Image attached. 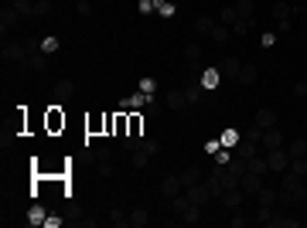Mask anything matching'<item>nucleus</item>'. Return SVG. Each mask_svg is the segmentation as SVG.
I'll list each match as a JSON object with an SVG mask.
<instances>
[{"mask_svg":"<svg viewBox=\"0 0 307 228\" xmlns=\"http://www.w3.org/2000/svg\"><path fill=\"white\" fill-rule=\"evenodd\" d=\"M284 205H300L307 194H304V177H297L294 171H284L280 174V194H276Z\"/></svg>","mask_w":307,"mask_h":228,"instance_id":"1","label":"nucleus"},{"mask_svg":"<svg viewBox=\"0 0 307 228\" xmlns=\"http://www.w3.org/2000/svg\"><path fill=\"white\" fill-rule=\"evenodd\" d=\"M65 123H68V116H65V109H62V103H55V106H48L45 109V133L48 137L65 133Z\"/></svg>","mask_w":307,"mask_h":228,"instance_id":"2","label":"nucleus"},{"mask_svg":"<svg viewBox=\"0 0 307 228\" xmlns=\"http://www.w3.org/2000/svg\"><path fill=\"white\" fill-rule=\"evenodd\" d=\"M222 24H229V27H232V35H246V31L253 27L249 21H242V17L236 14V7H222Z\"/></svg>","mask_w":307,"mask_h":228,"instance_id":"3","label":"nucleus"},{"mask_svg":"<svg viewBox=\"0 0 307 228\" xmlns=\"http://www.w3.org/2000/svg\"><path fill=\"white\" fill-rule=\"evenodd\" d=\"M260 147H263V153H266V150H284V133H280V126H270V129H263Z\"/></svg>","mask_w":307,"mask_h":228,"instance_id":"4","label":"nucleus"},{"mask_svg":"<svg viewBox=\"0 0 307 228\" xmlns=\"http://www.w3.org/2000/svg\"><path fill=\"white\" fill-rule=\"evenodd\" d=\"M266 167L273 174H284L290 167V157H287V150H266Z\"/></svg>","mask_w":307,"mask_h":228,"instance_id":"5","label":"nucleus"},{"mask_svg":"<svg viewBox=\"0 0 307 228\" xmlns=\"http://www.w3.org/2000/svg\"><path fill=\"white\" fill-rule=\"evenodd\" d=\"M86 133H89V137H106V113L86 116Z\"/></svg>","mask_w":307,"mask_h":228,"instance_id":"6","label":"nucleus"},{"mask_svg":"<svg viewBox=\"0 0 307 228\" xmlns=\"http://www.w3.org/2000/svg\"><path fill=\"white\" fill-rule=\"evenodd\" d=\"M239 187L249 194V198H256V191L263 187V177H260V174H253V171H246L242 177H239Z\"/></svg>","mask_w":307,"mask_h":228,"instance_id":"7","label":"nucleus"},{"mask_svg":"<svg viewBox=\"0 0 307 228\" xmlns=\"http://www.w3.org/2000/svg\"><path fill=\"white\" fill-rule=\"evenodd\" d=\"M160 191H164V198H174V194H181L184 191V184H181V177L178 174H171V177H164V184H160Z\"/></svg>","mask_w":307,"mask_h":228,"instance_id":"8","label":"nucleus"},{"mask_svg":"<svg viewBox=\"0 0 307 228\" xmlns=\"http://www.w3.org/2000/svg\"><path fill=\"white\" fill-rule=\"evenodd\" d=\"M236 14L242 17V21H249L253 27H256V7H253V0H239V4H236Z\"/></svg>","mask_w":307,"mask_h":228,"instance_id":"9","label":"nucleus"},{"mask_svg":"<svg viewBox=\"0 0 307 228\" xmlns=\"http://www.w3.org/2000/svg\"><path fill=\"white\" fill-rule=\"evenodd\" d=\"M168 109H188V95H184V89H171L168 92Z\"/></svg>","mask_w":307,"mask_h":228,"instance_id":"10","label":"nucleus"},{"mask_svg":"<svg viewBox=\"0 0 307 228\" xmlns=\"http://www.w3.org/2000/svg\"><path fill=\"white\" fill-rule=\"evenodd\" d=\"M294 14H300V7H290V4H284V0L273 4V17H276V21H290Z\"/></svg>","mask_w":307,"mask_h":228,"instance_id":"11","label":"nucleus"},{"mask_svg":"<svg viewBox=\"0 0 307 228\" xmlns=\"http://www.w3.org/2000/svg\"><path fill=\"white\" fill-rule=\"evenodd\" d=\"M239 69H242V61H239V58H226V61L218 65V72H222L226 79H239Z\"/></svg>","mask_w":307,"mask_h":228,"instance_id":"12","label":"nucleus"},{"mask_svg":"<svg viewBox=\"0 0 307 228\" xmlns=\"http://www.w3.org/2000/svg\"><path fill=\"white\" fill-rule=\"evenodd\" d=\"M126 116H130V133H126V137L144 140V116L140 113H126Z\"/></svg>","mask_w":307,"mask_h":228,"instance_id":"13","label":"nucleus"},{"mask_svg":"<svg viewBox=\"0 0 307 228\" xmlns=\"http://www.w3.org/2000/svg\"><path fill=\"white\" fill-rule=\"evenodd\" d=\"M253 123L260 126V129H270V126H276V113H273V109H260Z\"/></svg>","mask_w":307,"mask_h":228,"instance_id":"14","label":"nucleus"},{"mask_svg":"<svg viewBox=\"0 0 307 228\" xmlns=\"http://www.w3.org/2000/svg\"><path fill=\"white\" fill-rule=\"evenodd\" d=\"M72 95H75V82H58L55 85V99L58 103H68Z\"/></svg>","mask_w":307,"mask_h":228,"instance_id":"15","label":"nucleus"},{"mask_svg":"<svg viewBox=\"0 0 307 228\" xmlns=\"http://www.w3.org/2000/svg\"><path fill=\"white\" fill-rule=\"evenodd\" d=\"M17 21H21V14L14 11V4H11V7H4V11H0V27H4V31H7V27H14Z\"/></svg>","mask_w":307,"mask_h":228,"instance_id":"16","label":"nucleus"},{"mask_svg":"<svg viewBox=\"0 0 307 228\" xmlns=\"http://www.w3.org/2000/svg\"><path fill=\"white\" fill-rule=\"evenodd\" d=\"M184 95H188V106H194L205 95V85L202 82H188V85H184Z\"/></svg>","mask_w":307,"mask_h":228,"instance_id":"17","label":"nucleus"},{"mask_svg":"<svg viewBox=\"0 0 307 228\" xmlns=\"http://www.w3.org/2000/svg\"><path fill=\"white\" fill-rule=\"evenodd\" d=\"M287 157L290 160H297V157H307V140H290V147H287Z\"/></svg>","mask_w":307,"mask_h":228,"instance_id":"18","label":"nucleus"},{"mask_svg":"<svg viewBox=\"0 0 307 228\" xmlns=\"http://www.w3.org/2000/svg\"><path fill=\"white\" fill-rule=\"evenodd\" d=\"M178 177H181V184H184V187H191V184L205 181V177H202V171H198V167H184V171L178 174Z\"/></svg>","mask_w":307,"mask_h":228,"instance_id":"19","label":"nucleus"},{"mask_svg":"<svg viewBox=\"0 0 307 228\" xmlns=\"http://www.w3.org/2000/svg\"><path fill=\"white\" fill-rule=\"evenodd\" d=\"M14 11L21 14V17H38V11H34V0H11Z\"/></svg>","mask_w":307,"mask_h":228,"instance_id":"20","label":"nucleus"},{"mask_svg":"<svg viewBox=\"0 0 307 228\" xmlns=\"http://www.w3.org/2000/svg\"><path fill=\"white\" fill-rule=\"evenodd\" d=\"M239 140H242V133H239V129H226V133L218 137V143H222L226 150H232V147H239Z\"/></svg>","mask_w":307,"mask_h":228,"instance_id":"21","label":"nucleus"},{"mask_svg":"<svg viewBox=\"0 0 307 228\" xmlns=\"http://www.w3.org/2000/svg\"><path fill=\"white\" fill-rule=\"evenodd\" d=\"M236 82H239V85H253V82H256V65H242Z\"/></svg>","mask_w":307,"mask_h":228,"instance_id":"22","label":"nucleus"},{"mask_svg":"<svg viewBox=\"0 0 307 228\" xmlns=\"http://www.w3.org/2000/svg\"><path fill=\"white\" fill-rule=\"evenodd\" d=\"M218 79H222V72H218V69H205L202 72V85H205V89H215Z\"/></svg>","mask_w":307,"mask_h":228,"instance_id":"23","label":"nucleus"},{"mask_svg":"<svg viewBox=\"0 0 307 228\" xmlns=\"http://www.w3.org/2000/svg\"><path fill=\"white\" fill-rule=\"evenodd\" d=\"M147 211H144V208H133V211H130V228H144L147 225Z\"/></svg>","mask_w":307,"mask_h":228,"instance_id":"24","label":"nucleus"},{"mask_svg":"<svg viewBox=\"0 0 307 228\" xmlns=\"http://www.w3.org/2000/svg\"><path fill=\"white\" fill-rule=\"evenodd\" d=\"M27 221H31V225H45V221H48V211H45V208H38V205H34L31 211H27Z\"/></svg>","mask_w":307,"mask_h":228,"instance_id":"25","label":"nucleus"},{"mask_svg":"<svg viewBox=\"0 0 307 228\" xmlns=\"http://www.w3.org/2000/svg\"><path fill=\"white\" fill-rule=\"evenodd\" d=\"M194 27H198V35H208V38H212V31H215V21H212V17H198V21H194Z\"/></svg>","mask_w":307,"mask_h":228,"instance_id":"26","label":"nucleus"},{"mask_svg":"<svg viewBox=\"0 0 307 228\" xmlns=\"http://www.w3.org/2000/svg\"><path fill=\"white\" fill-rule=\"evenodd\" d=\"M287 171H294L297 177H307V157H297V160H290V167Z\"/></svg>","mask_w":307,"mask_h":228,"instance_id":"27","label":"nucleus"},{"mask_svg":"<svg viewBox=\"0 0 307 228\" xmlns=\"http://www.w3.org/2000/svg\"><path fill=\"white\" fill-rule=\"evenodd\" d=\"M154 11H157L160 17H174V4H168V0H154Z\"/></svg>","mask_w":307,"mask_h":228,"instance_id":"28","label":"nucleus"},{"mask_svg":"<svg viewBox=\"0 0 307 228\" xmlns=\"http://www.w3.org/2000/svg\"><path fill=\"white\" fill-rule=\"evenodd\" d=\"M229 38H232V31H229L226 24H222V27H218V24H215V31H212V41H218V45H226Z\"/></svg>","mask_w":307,"mask_h":228,"instance_id":"29","label":"nucleus"},{"mask_svg":"<svg viewBox=\"0 0 307 228\" xmlns=\"http://www.w3.org/2000/svg\"><path fill=\"white\" fill-rule=\"evenodd\" d=\"M140 150H147L150 157H154V153H160V140H144V143H140Z\"/></svg>","mask_w":307,"mask_h":228,"instance_id":"30","label":"nucleus"},{"mask_svg":"<svg viewBox=\"0 0 307 228\" xmlns=\"http://www.w3.org/2000/svg\"><path fill=\"white\" fill-rule=\"evenodd\" d=\"M41 51H45V55H51V51H58V38H45V41H41Z\"/></svg>","mask_w":307,"mask_h":228,"instance_id":"31","label":"nucleus"},{"mask_svg":"<svg viewBox=\"0 0 307 228\" xmlns=\"http://www.w3.org/2000/svg\"><path fill=\"white\" fill-rule=\"evenodd\" d=\"M34 11H38V17L51 14V0H34Z\"/></svg>","mask_w":307,"mask_h":228,"instance_id":"32","label":"nucleus"},{"mask_svg":"<svg viewBox=\"0 0 307 228\" xmlns=\"http://www.w3.org/2000/svg\"><path fill=\"white\" fill-rule=\"evenodd\" d=\"M184 58H188V61H191V65H194V61L202 58V48H198V45H188V51H184Z\"/></svg>","mask_w":307,"mask_h":228,"instance_id":"33","label":"nucleus"},{"mask_svg":"<svg viewBox=\"0 0 307 228\" xmlns=\"http://www.w3.org/2000/svg\"><path fill=\"white\" fill-rule=\"evenodd\" d=\"M294 95H297V99H307V82H297V85H294Z\"/></svg>","mask_w":307,"mask_h":228,"instance_id":"34","label":"nucleus"},{"mask_svg":"<svg viewBox=\"0 0 307 228\" xmlns=\"http://www.w3.org/2000/svg\"><path fill=\"white\" fill-rule=\"evenodd\" d=\"M113 123H116V113H106V137H113Z\"/></svg>","mask_w":307,"mask_h":228,"instance_id":"35","label":"nucleus"},{"mask_svg":"<svg viewBox=\"0 0 307 228\" xmlns=\"http://www.w3.org/2000/svg\"><path fill=\"white\" fill-rule=\"evenodd\" d=\"M246 221H249V218H246V215H232V221H229V225H232V228H242V225H246Z\"/></svg>","mask_w":307,"mask_h":228,"instance_id":"36","label":"nucleus"},{"mask_svg":"<svg viewBox=\"0 0 307 228\" xmlns=\"http://www.w3.org/2000/svg\"><path fill=\"white\" fill-rule=\"evenodd\" d=\"M140 92H147V95H154V79H144V82H140Z\"/></svg>","mask_w":307,"mask_h":228,"instance_id":"37","label":"nucleus"},{"mask_svg":"<svg viewBox=\"0 0 307 228\" xmlns=\"http://www.w3.org/2000/svg\"><path fill=\"white\" fill-rule=\"evenodd\" d=\"M79 14H82V17H86V14H92V4H89V0H79Z\"/></svg>","mask_w":307,"mask_h":228,"instance_id":"38","label":"nucleus"},{"mask_svg":"<svg viewBox=\"0 0 307 228\" xmlns=\"http://www.w3.org/2000/svg\"><path fill=\"white\" fill-rule=\"evenodd\" d=\"M154 11V0H140V14H150Z\"/></svg>","mask_w":307,"mask_h":228,"instance_id":"39","label":"nucleus"}]
</instances>
